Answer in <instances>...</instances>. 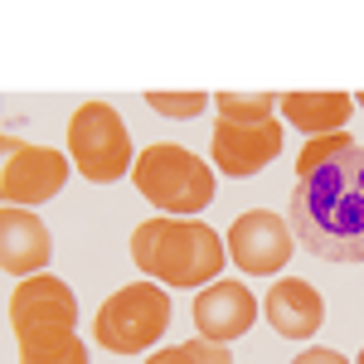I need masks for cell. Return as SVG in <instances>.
<instances>
[{"mask_svg":"<svg viewBox=\"0 0 364 364\" xmlns=\"http://www.w3.org/2000/svg\"><path fill=\"white\" fill-rule=\"evenodd\" d=\"M228 257L248 272V277H272L287 267V257H291V233H287V219L272 214V209H248V214H238L233 228H228Z\"/></svg>","mask_w":364,"mask_h":364,"instance_id":"obj_7","label":"cell"},{"mask_svg":"<svg viewBox=\"0 0 364 364\" xmlns=\"http://www.w3.org/2000/svg\"><path fill=\"white\" fill-rule=\"evenodd\" d=\"M190 316H195V331L204 340L228 345V340H238V336L252 331L257 301H252V291L243 287V282H214V287H199Z\"/></svg>","mask_w":364,"mask_h":364,"instance_id":"obj_10","label":"cell"},{"mask_svg":"<svg viewBox=\"0 0 364 364\" xmlns=\"http://www.w3.org/2000/svg\"><path fill=\"white\" fill-rule=\"evenodd\" d=\"M132 180L166 219H195L214 199V170L204 166L195 151L170 146V141L141 151L136 166H132Z\"/></svg>","mask_w":364,"mask_h":364,"instance_id":"obj_4","label":"cell"},{"mask_svg":"<svg viewBox=\"0 0 364 364\" xmlns=\"http://www.w3.org/2000/svg\"><path fill=\"white\" fill-rule=\"evenodd\" d=\"M214 166L233 175V180H248L257 175L262 166H272L282 156V146H287V127H282L277 117L272 122H214Z\"/></svg>","mask_w":364,"mask_h":364,"instance_id":"obj_8","label":"cell"},{"mask_svg":"<svg viewBox=\"0 0 364 364\" xmlns=\"http://www.w3.org/2000/svg\"><path fill=\"white\" fill-rule=\"evenodd\" d=\"M68 180V161L58 156L54 146H20L15 156H5V170H0V195L15 209H29V204H44L54 199Z\"/></svg>","mask_w":364,"mask_h":364,"instance_id":"obj_9","label":"cell"},{"mask_svg":"<svg viewBox=\"0 0 364 364\" xmlns=\"http://www.w3.org/2000/svg\"><path fill=\"white\" fill-rule=\"evenodd\" d=\"M291 364H350L345 355H336V350H301Z\"/></svg>","mask_w":364,"mask_h":364,"instance_id":"obj_18","label":"cell"},{"mask_svg":"<svg viewBox=\"0 0 364 364\" xmlns=\"http://www.w3.org/2000/svg\"><path fill=\"white\" fill-rule=\"evenodd\" d=\"M355 364H364V350H360V360H355Z\"/></svg>","mask_w":364,"mask_h":364,"instance_id":"obj_20","label":"cell"},{"mask_svg":"<svg viewBox=\"0 0 364 364\" xmlns=\"http://www.w3.org/2000/svg\"><path fill=\"white\" fill-rule=\"evenodd\" d=\"M68 151L87 180L112 185L132 170V136L112 102H83L68 122Z\"/></svg>","mask_w":364,"mask_h":364,"instance_id":"obj_6","label":"cell"},{"mask_svg":"<svg viewBox=\"0 0 364 364\" xmlns=\"http://www.w3.org/2000/svg\"><path fill=\"white\" fill-rule=\"evenodd\" d=\"M267 321H272V331L287 340H311L321 331V321H326V301H321V291L301 277H282L272 291H267Z\"/></svg>","mask_w":364,"mask_h":364,"instance_id":"obj_12","label":"cell"},{"mask_svg":"<svg viewBox=\"0 0 364 364\" xmlns=\"http://www.w3.org/2000/svg\"><path fill=\"white\" fill-rule=\"evenodd\" d=\"M291 233L321 262H364V146H345L296 180Z\"/></svg>","mask_w":364,"mask_h":364,"instance_id":"obj_1","label":"cell"},{"mask_svg":"<svg viewBox=\"0 0 364 364\" xmlns=\"http://www.w3.org/2000/svg\"><path fill=\"white\" fill-rule=\"evenodd\" d=\"M146 364H199V355L190 350V340H185V345H170V350H156V355H151Z\"/></svg>","mask_w":364,"mask_h":364,"instance_id":"obj_17","label":"cell"},{"mask_svg":"<svg viewBox=\"0 0 364 364\" xmlns=\"http://www.w3.org/2000/svg\"><path fill=\"white\" fill-rule=\"evenodd\" d=\"M214 107L224 122H272L282 97L277 92H214Z\"/></svg>","mask_w":364,"mask_h":364,"instance_id":"obj_14","label":"cell"},{"mask_svg":"<svg viewBox=\"0 0 364 364\" xmlns=\"http://www.w3.org/2000/svg\"><path fill=\"white\" fill-rule=\"evenodd\" d=\"M345 146H355V141L345 136V132H331V136H316V141H306V151L296 156V180H301V175H311L316 166H326L331 156H340Z\"/></svg>","mask_w":364,"mask_h":364,"instance_id":"obj_16","label":"cell"},{"mask_svg":"<svg viewBox=\"0 0 364 364\" xmlns=\"http://www.w3.org/2000/svg\"><path fill=\"white\" fill-rule=\"evenodd\" d=\"M132 257L161 287H209L224 272L228 243L199 219H146L132 228Z\"/></svg>","mask_w":364,"mask_h":364,"instance_id":"obj_3","label":"cell"},{"mask_svg":"<svg viewBox=\"0 0 364 364\" xmlns=\"http://www.w3.org/2000/svg\"><path fill=\"white\" fill-rule=\"evenodd\" d=\"M10 326L20 345V364H87L78 340V296L58 277H25L10 296Z\"/></svg>","mask_w":364,"mask_h":364,"instance_id":"obj_2","label":"cell"},{"mask_svg":"<svg viewBox=\"0 0 364 364\" xmlns=\"http://www.w3.org/2000/svg\"><path fill=\"white\" fill-rule=\"evenodd\" d=\"M166 326H170V291L151 287V282H132L102 301L97 321H92V340L112 355H141L166 336Z\"/></svg>","mask_w":364,"mask_h":364,"instance_id":"obj_5","label":"cell"},{"mask_svg":"<svg viewBox=\"0 0 364 364\" xmlns=\"http://www.w3.org/2000/svg\"><path fill=\"white\" fill-rule=\"evenodd\" d=\"M49 262V228L39 224L29 209L5 204L0 209V267L10 277H39V267Z\"/></svg>","mask_w":364,"mask_h":364,"instance_id":"obj_11","label":"cell"},{"mask_svg":"<svg viewBox=\"0 0 364 364\" xmlns=\"http://www.w3.org/2000/svg\"><path fill=\"white\" fill-rule=\"evenodd\" d=\"M146 102H151L161 117L185 122V117H199L204 107H209V92H146Z\"/></svg>","mask_w":364,"mask_h":364,"instance_id":"obj_15","label":"cell"},{"mask_svg":"<svg viewBox=\"0 0 364 364\" xmlns=\"http://www.w3.org/2000/svg\"><path fill=\"white\" fill-rule=\"evenodd\" d=\"M355 102H360V107H364V92H360V97H355Z\"/></svg>","mask_w":364,"mask_h":364,"instance_id":"obj_19","label":"cell"},{"mask_svg":"<svg viewBox=\"0 0 364 364\" xmlns=\"http://www.w3.org/2000/svg\"><path fill=\"white\" fill-rule=\"evenodd\" d=\"M282 112L296 132H306L311 141L340 132L350 112H355V97L350 92H282Z\"/></svg>","mask_w":364,"mask_h":364,"instance_id":"obj_13","label":"cell"}]
</instances>
